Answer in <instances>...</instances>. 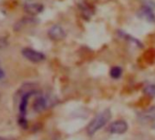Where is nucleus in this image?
I'll list each match as a JSON object with an SVG mask.
<instances>
[{"label":"nucleus","instance_id":"nucleus-11","mask_svg":"<svg viewBox=\"0 0 155 140\" xmlns=\"http://www.w3.org/2000/svg\"><path fill=\"white\" fill-rule=\"evenodd\" d=\"M143 93L150 98L155 97V85L154 84L147 85L143 89Z\"/></svg>","mask_w":155,"mask_h":140},{"label":"nucleus","instance_id":"nucleus-8","mask_svg":"<svg viewBox=\"0 0 155 140\" xmlns=\"http://www.w3.org/2000/svg\"><path fill=\"white\" fill-rule=\"evenodd\" d=\"M139 15L143 18L144 19L148 20V21H150V22H153L155 21V17L152 13V11L148 8V7H144V8H141L139 11Z\"/></svg>","mask_w":155,"mask_h":140},{"label":"nucleus","instance_id":"nucleus-10","mask_svg":"<svg viewBox=\"0 0 155 140\" xmlns=\"http://www.w3.org/2000/svg\"><path fill=\"white\" fill-rule=\"evenodd\" d=\"M122 75V69L120 66H112L110 70V76L113 79H118Z\"/></svg>","mask_w":155,"mask_h":140},{"label":"nucleus","instance_id":"nucleus-4","mask_svg":"<svg viewBox=\"0 0 155 140\" xmlns=\"http://www.w3.org/2000/svg\"><path fill=\"white\" fill-rule=\"evenodd\" d=\"M128 123L124 120H117L114 121L110 124L109 127V131L111 134H117V135H121L124 134L128 130Z\"/></svg>","mask_w":155,"mask_h":140},{"label":"nucleus","instance_id":"nucleus-2","mask_svg":"<svg viewBox=\"0 0 155 140\" xmlns=\"http://www.w3.org/2000/svg\"><path fill=\"white\" fill-rule=\"evenodd\" d=\"M23 56L32 63H40L45 60L46 56L43 53L32 49L30 47H25L22 49Z\"/></svg>","mask_w":155,"mask_h":140},{"label":"nucleus","instance_id":"nucleus-13","mask_svg":"<svg viewBox=\"0 0 155 140\" xmlns=\"http://www.w3.org/2000/svg\"><path fill=\"white\" fill-rule=\"evenodd\" d=\"M8 46V41L6 37H0V49H4Z\"/></svg>","mask_w":155,"mask_h":140},{"label":"nucleus","instance_id":"nucleus-15","mask_svg":"<svg viewBox=\"0 0 155 140\" xmlns=\"http://www.w3.org/2000/svg\"><path fill=\"white\" fill-rule=\"evenodd\" d=\"M152 126L155 128V117H154V119H153V121H152Z\"/></svg>","mask_w":155,"mask_h":140},{"label":"nucleus","instance_id":"nucleus-5","mask_svg":"<svg viewBox=\"0 0 155 140\" xmlns=\"http://www.w3.org/2000/svg\"><path fill=\"white\" fill-rule=\"evenodd\" d=\"M35 94H36V91L30 90V91L26 92L22 96L21 100H20V104H19V114H20L21 116H26L27 109H28V100H29L30 97L35 95Z\"/></svg>","mask_w":155,"mask_h":140},{"label":"nucleus","instance_id":"nucleus-12","mask_svg":"<svg viewBox=\"0 0 155 140\" xmlns=\"http://www.w3.org/2000/svg\"><path fill=\"white\" fill-rule=\"evenodd\" d=\"M18 125H19L22 128H24V129L28 128V120H27L26 116H19V117H18Z\"/></svg>","mask_w":155,"mask_h":140},{"label":"nucleus","instance_id":"nucleus-14","mask_svg":"<svg viewBox=\"0 0 155 140\" xmlns=\"http://www.w3.org/2000/svg\"><path fill=\"white\" fill-rule=\"evenodd\" d=\"M5 78V71L3 70V68L1 67V65H0V79H2Z\"/></svg>","mask_w":155,"mask_h":140},{"label":"nucleus","instance_id":"nucleus-1","mask_svg":"<svg viewBox=\"0 0 155 140\" xmlns=\"http://www.w3.org/2000/svg\"><path fill=\"white\" fill-rule=\"evenodd\" d=\"M111 118V111L110 109L107 108L101 112L99 115H97L91 122L88 125L87 127V133L89 135H93L98 132L100 129H101L104 126L107 125V123L110 120Z\"/></svg>","mask_w":155,"mask_h":140},{"label":"nucleus","instance_id":"nucleus-16","mask_svg":"<svg viewBox=\"0 0 155 140\" xmlns=\"http://www.w3.org/2000/svg\"><path fill=\"white\" fill-rule=\"evenodd\" d=\"M0 140H7V139H5L4 137H1V136H0Z\"/></svg>","mask_w":155,"mask_h":140},{"label":"nucleus","instance_id":"nucleus-6","mask_svg":"<svg viewBox=\"0 0 155 140\" xmlns=\"http://www.w3.org/2000/svg\"><path fill=\"white\" fill-rule=\"evenodd\" d=\"M24 10L30 16H37L44 10V6L39 3H30L24 7Z\"/></svg>","mask_w":155,"mask_h":140},{"label":"nucleus","instance_id":"nucleus-3","mask_svg":"<svg viewBox=\"0 0 155 140\" xmlns=\"http://www.w3.org/2000/svg\"><path fill=\"white\" fill-rule=\"evenodd\" d=\"M48 37L53 40V41H56V42H58V41H61L63 40L67 34L65 32V30L58 25H54L52 26L48 31Z\"/></svg>","mask_w":155,"mask_h":140},{"label":"nucleus","instance_id":"nucleus-9","mask_svg":"<svg viewBox=\"0 0 155 140\" xmlns=\"http://www.w3.org/2000/svg\"><path fill=\"white\" fill-rule=\"evenodd\" d=\"M79 7H80V8H81V11L82 12L83 17H85V18H90L91 15L93 14V8L90 6V4L82 2L81 5H79Z\"/></svg>","mask_w":155,"mask_h":140},{"label":"nucleus","instance_id":"nucleus-7","mask_svg":"<svg viewBox=\"0 0 155 140\" xmlns=\"http://www.w3.org/2000/svg\"><path fill=\"white\" fill-rule=\"evenodd\" d=\"M48 107V100L46 97H38L35 101H34V104H33V109L38 112V113H40L42 111H44Z\"/></svg>","mask_w":155,"mask_h":140}]
</instances>
